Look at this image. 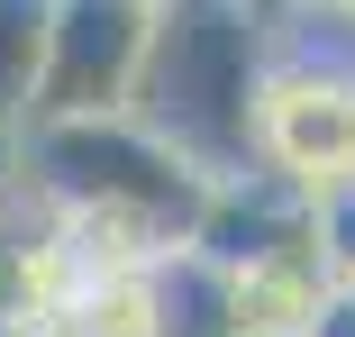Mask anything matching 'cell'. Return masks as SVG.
Returning <instances> with one entry per match:
<instances>
[{
	"label": "cell",
	"mask_w": 355,
	"mask_h": 337,
	"mask_svg": "<svg viewBox=\"0 0 355 337\" xmlns=\"http://www.w3.org/2000/svg\"><path fill=\"white\" fill-rule=\"evenodd\" d=\"M273 64V10L255 0H155L146 55H137L128 119L209 173H255V92Z\"/></svg>",
	"instance_id": "cell-1"
},
{
	"label": "cell",
	"mask_w": 355,
	"mask_h": 337,
	"mask_svg": "<svg viewBox=\"0 0 355 337\" xmlns=\"http://www.w3.org/2000/svg\"><path fill=\"white\" fill-rule=\"evenodd\" d=\"M255 173L292 182L301 200L355 182V55L292 46L264 64L255 92Z\"/></svg>",
	"instance_id": "cell-2"
},
{
	"label": "cell",
	"mask_w": 355,
	"mask_h": 337,
	"mask_svg": "<svg viewBox=\"0 0 355 337\" xmlns=\"http://www.w3.org/2000/svg\"><path fill=\"white\" fill-rule=\"evenodd\" d=\"M146 19H155V0H46V46H37L19 128L128 110L137 55H146Z\"/></svg>",
	"instance_id": "cell-3"
},
{
	"label": "cell",
	"mask_w": 355,
	"mask_h": 337,
	"mask_svg": "<svg viewBox=\"0 0 355 337\" xmlns=\"http://www.w3.org/2000/svg\"><path fill=\"white\" fill-rule=\"evenodd\" d=\"M228 337H301L310 328V310L328 301V264H319V246H310V219L292 228V237H273L264 255H246V264H228Z\"/></svg>",
	"instance_id": "cell-4"
},
{
	"label": "cell",
	"mask_w": 355,
	"mask_h": 337,
	"mask_svg": "<svg viewBox=\"0 0 355 337\" xmlns=\"http://www.w3.org/2000/svg\"><path fill=\"white\" fill-rule=\"evenodd\" d=\"M37 46H46V0H0V101H28L37 74Z\"/></svg>",
	"instance_id": "cell-5"
},
{
	"label": "cell",
	"mask_w": 355,
	"mask_h": 337,
	"mask_svg": "<svg viewBox=\"0 0 355 337\" xmlns=\"http://www.w3.org/2000/svg\"><path fill=\"white\" fill-rule=\"evenodd\" d=\"M28 319V219H0V328Z\"/></svg>",
	"instance_id": "cell-6"
},
{
	"label": "cell",
	"mask_w": 355,
	"mask_h": 337,
	"mask_svg": "<svg viewBox=\"0 0 355 337\" xmlns=\"http://www.w3.org/2000/svg\"><path fill=\"white\" fill-rule=\"evenodd\" d=\"M28 200V164H19V110L0 101V219Z\"/></svg>",
	"instance_id": "cell-7"
},
{
	"label": "cell",
	"mask_w": 355,
	"mask_h": 337,
	"mask_svg": "<svg viewBox=\"0 0 355 337\" xmlns=\"http://www.w3.org/2000/svg\"><path fill=\"white\" fill-rule=\"evenodd\" d=\"M301 337H355V283H328V301L310 310Z\"/></svg>",
	"instance_id": "cell-8"
},
{
	"label": "cell",
	"mask_w": 355,
	"mask_h": 337,
	"mask_svg": "<svg viewBox=\"0 0 355 337\" xmlns=\"http://www.w3.org/2000/svg\"><path fill=\"white\" fill-rule=\"evenodd\" d=\"M301 10H319V19H346V28H355V0H301Z\"/></svg>",
	"instance_id": "cell-9"
},
{
	"label": "cell",
	"mask_w": 355,
	"mask_h": 337,
	"mask_svg": "<svg viewBox=\"0 0 355 337\" xmlns=\"http://www.w3.org/2000/svg\"><path fill=\"white\" fill-rule=\"evenodd\" d=\"M0 337H28V319H19V328H0Z\"/></svg>",
	"instance_id": "cell-10"
},
{
	"label": "cell",
	"mask_w": 355,
	"mask_h": 337,
	"mask_svg": "<svg viewBox=\"0 0 355 337\" xmlns=\"http://www.w3.org/2000/svg\"><path fill=\"white\" fill-rule=\"evenodd\" d=\"M255 10H282V0H255Z\"/></svg>",
	"instance_id": "cell-11"
}]
</instances>
